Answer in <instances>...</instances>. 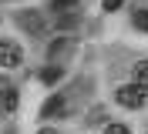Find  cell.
<instances>
[{
	"label": "cell",
	"mask_w": 148,
	"mask_h": 134,
	"mask_svg": "<svg viewBox=\"0 0 148 134\" xmlns=\"http://www.w3.org/2000/svg\"><path fill=\"white\" fill-rule=\"evenodd\" d=\"M20 61H24V50L14 40H0V67L14 71V67H20Z\"/></svg>",
	"instance_id": "2"
},
{
	"label": "cell",
	"mask_w": 148,
	"mask_h": 134,
	"mask_svg": "<svg viewBox=\"0 0 148 134\" xmlns=\"http://www.w3.org/2000/svg\"><path fill=\"white\" fill-rule=\"evenodd\" d=\"M37 134H57V131H54V127H40Z\"/></svg>",
	"instance_id": "14"
},
{
	"label": "cell",
	"mask_w": 148,
	"mask_h": 134,
	"mask_svg": "<svg viewBox=\"0 0 148 134\" xmlns=\"http://www.w3.org/2000/svg\"><path fill=\"white\" fill-rule=\"evenodd\" d=\"M101 117H104V111L98 107V111H91V121H88V124H101Z\"/></svg>",
	"instance_id": "13"
},
{
	"label": "cell",
	"mask_w": 148,
	"mask_h": 134,
	"mask_svg": "<svg viewBox=\"0 0 148 134\" xmlns=\"http://www.w3.org/2000/svg\"><path fill=\"white\" fill-rule=\"evenodd\" d=\"M71 40L67 37H57V40H51V47H47V61L51 64H64L67 61V54H71Z\"/></svg>",
	"instance_id": "5"
},
{
	"label": "cell",
	"mask_w": 148,
	"mask_h": 134,
	"mask_svg": "<svg viewBox=\"0 0 148 134\" xmlns=\"http://www.w3.org/2000/svg\"><path fill=\"white\" fill-rule=\"evenodd\" d=\"M61 77H64V67H61V64H51V67L40 71V80H44V84H57Z\"/></svg>",
	"instance_id": "8"
},
{
	"label": "cell",
	"mask_w": 148,
	"mask_h": 134,
	"mask_svg": "<svg viewBox=\"0 0 148 134\" xmlns=\"http://www.w3.org/2000/svg\"><path fill=\"white\" fill-rule=\"evenodd\" d=\"M71 107H67V101H64V94H51V97L44 101V107H40V117L44 121H54V117H64Z\"/></svg>",
	"instance_id": "3"
},
{
	"label": "cell",
	"mask_w": 148,
	"mask_h": 134,
	"mask_svg": "<svg viewBox=\"0 0 148 134\" xmlns=\"http://www.w3.org/2000/svg\"><path fill=\"white\" fill-rule=\"evenodd\" d=\"M17 24H20V30H27V34H44V17H40L37 10H20Z\"/></svg>",
	"instance_id": "4"
},
{
	"label": "cell",
	"mask_w": 148,
	"mask_h": 134,
	"mask_svg": "<svg viewBox=\"0 0 148 134\" xmlns=\"http://www.w3.org/2000/svg\"><path fill=\"white\" fill-rule=\"evenodd\" d=\"M114 101H118L121 107H131V111H135V107H145V87H138V84L131 80V84H125V87L114 90Z\"/></svg>",
	"instance_id": "1"
},
{
	"label": "cell",
	"mask_w": 148,
	"mask_h": 134,
	"mask_svg": "<svg viewBox=\"0 0 148 134\" xmlns=\"http://www.w3.org/2000/svg\"><path fill=\"white\" fill-rule=\"evenodd\" d=\"M131 77H135L138 87L148 90V61H138V64H135V67H131Z\"/></svg>",
	"instance_id": "7"
},
{
	"label": "cell",
	"mask_w": 148,
	"mask_h": 134,
	"mask_svg": "<svg viewBox=\"0 0 148 134\" xmlns=\"http://www.w3.org/2000/svg\"><path fill=\"white\" fill-rule=\"evenodd\" d=\"M104 134H131V131H128L125 124H108V127H104Z\"/></svg>",
	"instance_id": "11"
},
{
	"label": "cell",
	"mask_w": 148,
	"mask_h": 134,
	"mask_svg": "<svg viewBox=\"0 0 148 134\" xmlns=\"http://www.w3.org/2000/svg\"><path fill=\"white\" fill-rule=\"evenodd\" d=\"M121 3H125V0H104L101 7H104V10H108V14H111V10H118V7H121Z\"/></svg>",
	"instance_id": "12"
},
{
	"label": "cell",
	"mask_w": 148,
	"mask_h": 134,
	"mask_svg": "<svg viewBox=\"0 0 148 134\" xmlns=\"http://www.w3.org/2000/svg\"><path fill=\"white\" fill-rule=\"evenodd\" d=\"M77 7V0H54V14H67Z\"/></svg>",
	"instance_id": "9"
},
{
	"label": "cell",
	"mask_w": 148,
	"mask_h": 134,
	"mask_svg": "<svg viewBox=\"0 0 148 134\" xmlns=\"http://www.w3.org/2000/svg\"><path fill=\"white\" fill-rule=\"evenodd\" d=\"M135 27H138V30H148V10H135Z\"/></svg>",
	"instance_id": "10"
},
{
	"label": "cell",
	"mask_w": 148,
	"mask_h": 134,
	"mask_svg": "<svg viewBox=\"0 0 148 134\" xmlns=\"http://www.w3.org/2000/svg\"><path fill=\"white\" fill-rule=\"evenodd\" d=\"M0 107H3L7 114H14V111H17V87H14V84H7V80H0Z\"/></svg>",
	"instance_id": "6"
}]
</instances>
